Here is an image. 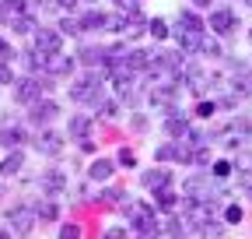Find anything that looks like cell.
I'll list each match as a JSON object with an SVG mask.
<instances>
[{
	"instance_id": "f35d334b",
	"label": "cell",
	"mask_w": 252,
	"mask_h": 239,
	"mask_svg": "<svg viewBox=\"0 0 252 239\" xmlns=\"http://www.w3.org/2000/svg\"><path fill=\"white\" fill-rule=\"evenodd\" d=\"M224 222H228V225H238V222H242V207H238V204H231L228 211H224Z\"/></svg>"
},
{
	"instance_id": "7dc6e473",
	"label": "cell",
	"mask_w": 252,
	"mask_h": 239,
	"mask_svg": "<svg viewBox=\"0 0 252 239\" xmlns=\"http://www.w3.org/2000/svg\"><path fill=\"white\" fill-rule=\"evenodd\" d=\"M193 4H196V7H210V0H193Z\"/></svg>"
},
{
	"instance_id": "7402d4cb",
	"label": "cell",
	"mask_w": 252,
	"mask_h": 239,
	"mask_svg": "<svg viewBox=\"0 0 252 239\" xmlns=\"http://www.w3.org/2000/svg\"><path fill=\"white\" fill-rule=\"evenodd\" d=\"M7 25L14 28V36H28V32H35V28H39V25H35V18H32L28 11H21V14H14V18H11Z\"/></svg>"
},
{
	"instance_id": "ba28073f",
	"label": "cell",
	"mask_w": 252,
	"mask_h": 239,
	"mask_svg": "<svg viewBox=\"0 0 252 239\" xmlns=\"http://www.w3.org/2000/svg\"><path fill=\"white\" fill-rule=\"evenodd\" d=\"M74 67H77L74 56H67V53H49L42 74H49V78H67V74H74Z\"/></svg>"
},
{
	"instance_id": "83f0119b",
	"label": "cell",
	"mask_w": 252,
	"mask_h": 239,
	"mask_svg": "<svg viewBox=\"0 0 252 239\" xmlns=\"http://www.w3.org/2000/svg\"><path fill=\"white\" fill-rule=\"evenodd\" d=\"M84 28H81V18H63L60 21V36H81Z\"/></svg>"
},
{
	"instance_id": "7a4b0ae2",
	"label": "cell",
	"mask_w": 252,
	"mask_h": 239,
	"mask_svg": "<svg viewBox=\"0 0 252 239\" xmlns=\"http://www.w3.org/2000/svg\"><path fill=\"white\" fill-rule=\"evenodd\" d=\"M42 88H49V78L42 81V74H28L14 81V102L18 106H32L35 99H42Z\"/></svg>"
},
{
	"instance_id": "4fadbf2b",
	"label": "cell",
	"mask_w": 252,
	"mask_h": 239,
	"mask_svg": "<svg viewBox=\"0 0 252 239\" xmlns=\"http://www.w3.org/2000/svg\"><path fill=\"white\" fill-rule=\"evenodd\" d=\"M203 36H207V32H186V28H179V25H175V42H179V49H182L186 56H189V53H200Z\"/></svg>"
},
{
	"instance_id": "f546056e",
	"label": "cell",
	"mask_w": 252,
	"mask_h": 239,
	"mask_svg": "<svg viewBox=\"0 0 252 239\" xmlns=\"http://www.w3.org/2000/svg\"><path fill=\"white\" fill-rule=\"evenodd\" d=\"M102 200L105 204H126L130 197H126V190H119V187H109V190H102Z\"/></svg>"
},
{
	"instance_id": "2e32d148",
	"label": "cell",
	"mask_w": 252,
	"mask_h": 239,
	"mask_svg": "<svg viewBox=\"0 0 252 239\" xmlns=\"http://www.w3.org/2000/svg\"><path fill=\"white\" fill-rule=\"evenodd\" d=\"M140 183H144V190H161V187H172V176H168V169H147L140 176Z\"/></svg>"
},
{
	"instance_id": "74e56055",
	"label": "cell",
	"mask_w": 252,
	"mask_h": 239,
	"mask_svg": "<svg viewBox=\"0 0 252 239\" xmlns=\"http://www.w3.org/2000/svg\"><path fill=\"white\" fill-rule=\"evenodd\" d=\"M231 134H238V137H249V134H252V123H249V120H235Z\"/></svg>"
},
{
	"instance_id": "4316f807",
	"label": "cell",
	"mask_w": 252,
	"mask_h": 239,
	"mask_svg": "<svg viewBox=\"0 0 252 239\" xmlns=\"http://www.w3.org/2000/svg\"><path fill=\"white\" fill-rule=\"evenodd\" d=\"M231 169L238 172V176H245V179H252V152H242L235 162H231Z\"/></svg>"
},
{
	"instance_id": "44dd1931",
	"label": "cell",
	"mask_w": 252,
	"mask_h": 239,
	"mask_svg": "<svg viewBox=\"0 0 252 239\" xmlns=\"http://www.w3.org/2000/svg\"><path fill=\"white\" fill-rule=\"evenodd\" d=\"M21 141H25V130L18 123H7L4 130H0V144H4L7 152H11V148H21Z\"/></svg>"
},
{
	"instance_id": "d590c367",
	"label": "cell",
	"mask_w": 252,
	"mask_h": 239,
	"mask_svg": "<svg viewBox=\"0 0 252 239\" xmlns=\"http://www.w3.org/2000/svg\"><path fill=\"white\" fill-rule=\"evenodd\" d=\"M228 172H231V162H214V165H210V176H214V179H224Z\"/></svg>"
},
{
	"instance_id": "836d02e7",
	"label": "cell",
	"mask_w": 252,
	"mask_h": 239,
	"mask_svg": "<svg viewBox=\"0 0 252 239\" xmlns=\"http://www.w3.org/2000/svg\"><path fill=\"white\" fill-rule=\"evenodd\" d=\"M200 53H207V56H220L224 49H220V42L217 39H210V36H203V46H200Z\"/></svg>"
},
{
	"instance_id": "30bf717a",
	"label": "cell",
	"mask_w": 252,
	"mask_h": 239,
	"mask_svg": "<svg viewBox=\"0 0 252 239\" xmlns=\"http://www.w3.org/2000/svg\"><path fill=\"white\" fill-rule=\"evenodd\" d=\"M231 92H235L238 99H249V95H252V67H249V64H235Z\"/></svg>"
},
{
	"instance_id": "7c38bea8",
	"label": "cell",
	"mask_w": 252,
	"mask_h": 239,
	"mask_svg": "<svg viewBox=\"0 0 252 239\" xmlns=\"http://www.w3.org/2000/svg\"><path fill=\"white\" fill-rule=\"evenodd\" d=\"M32 36H35V49L39 53H60V32H56V28H35V32H32Z\"/></svg>"
},
{
	"instance_id": "6da1fadb",
	"label": "cell",
	"mask_w": 252,
	"mask_h": 239,
	"mask_svg": "<svg viewBox=\"0 0 252 239\" xmlns=\"http://www.w3.org/2000/svg\"><path fill=\"white\" fill-rule=\"evenodd\" d=\"M126 218H130V229L137 236H158L161 232V222H158V211L151 204H137V200H126Z\"/></svg>"
},
{
	"instance_id": "9a60e30c",
	"label": "cell",
	"mask_w": 252,
	"mask_h": 239,
	"mask_svg": "<svg viewBox=\"0 0 252 239\" xmlns=\"http://www.w3.org/2000/svg\"><path fill=\"white\" fill-rule=\"evenodd\" d=\"M39 187H42V194H63L67 190V176H63L60 169H49V172H42V179H39Z\"/></svg>"
},
{
	"instance_id": "52a82bcc",
	"label": "cell",
	"mask_w": 252,
	"mask_h": 239,
	"mask_svg": "<svg viewBox=\"0 0 252 239\" xmlns=\"http://www.w3.org/2000/svg\"><path fill=\"white\" fill-rule=\"evenodd\" d=\"M56 113H60V106L53 99H35L28 106V116H32V123H35V127H49L56 120Z\"/></svg>"
},
{
	"instance_id": "f1b7e54d",
	"label": "cell",
	"mask_w": 252,
	"mask_h": 239,
	"mask_svg": "<svg viewBox=\"0 0 252 239\" xmlns=\"http://www.w3.org/2000/svg\"><path fill=\"white\" fill-rule=\"evenodd\" d=\"M154 200L161 204V207H175V200H179V197H175V190H172V187H161V190H154Z\"/></svg>"
},
{
	"instance_id": "7bdbcfd3",
	"label": "cell",
	"mask_w": 252,
	"mask_h": 239,
	"mask_svg": "<svg viewBox=\"0 0 252 239\" xmlns=\"http://www.w3.org/2000/svg\"><path fill=\"white\" fill-rule=\"evenodd\" d=\"M11 56H14V46L7 39H0V60H11Z\"/></svg>"
},
{
	"instance_id": "5bb4252c",
	"label": "cell",
	"mask_w": 252,
	"mask_h": 239,
	"mask_svg": "<svg viewBox=\"0 0 252 239\" xmlns=\"http://www.w3.org/2000/svg\"><path fill=\"white\" fill-rule=\"evenodd\" d=\"M165 134L168 137H186L189 134V120L182 116V109H168V116H165Z\"/></svg>"
},
{
	"instance_id": "f6af8a7d",
	"label": "cell",
	"mask_w": 252,
	"mask_h": 239,
	"mask_svg": "<svg viewBox=\"0 0 252 239\" xmlns=\"http://www.w3.org/2000/svg\"><path fill=\"white\" fill-rule=\"evenodd\" d=\"M32 4H39V7H53L56 0H32Z\"/></svg>"
},
{
	"instance_id": "c3c4849f",
	"label": "cell",
	"mask_w": 252,
	"mask_h": 239,
	"mask_svg": "<svg viewBox=\"0 0 252 239\" xmlns=\"http://www.w3.org/2000/svg\"><path fill=\"white\" fill-rule=\"evenodd\" d=\"M0 236H7V232H4V229H0Z\"/></svg>"
},
{
	"instance_id": "277c9868",
	"label": "cell",
	"mask_w": 252,
	"mask_h": 239,
	"mask_svg": "<svg viewBox=\"0 0 252 239\" xmlns=\"http://www.w3.org/2000/svg\"><path fill=\"white\" fill-rule=\"evenodd\" d=\"M35 222H39L35 207L18 204V207H11V211H7V232H11V236H28L32 229H35Z\"/></svg>"
},
{
	"instance_id": "3957f363",
	"label": "cell",
	"mask_w": 252,
	"mask_h": 239,
	"mask_svg": "<svg viewBox=\"0 0 252 239\" xmlns=\"http://www.w3.org/2000/svg\"><path fill=\"white\" fill-rule=\"evenodd\" d=\"M70 99L81 102V106H84V102H98V99H102V78H98V71L77 78V81L70 84Z\"/></svg>"
},
{
	"instance_id": "ee69618b",
	"label": "cell",
	"mask_w": 252,
	"mask_h": 239,
	"mask_svg": "<svg viewBox=\"0 0 252 239\" xmlns=\"http://www.w3.org/2000/svg\"><path fill=\"white\" fill-rule=\"evenodd\" d=\"M105 236H109V239H123V236H126V229H119V225H116V229H109Z\"/></svg>"
},
{
	"instance_id": "ab89813d",
	"label": "cell",
	"mask_w": 252,
	"mask_h": 239,
	"mask_svg": "<svg viewBox=\"0 0 252 239\" xmlns=\"http://www.w3.org/2000/svg\"><path fill=\"white\" fill-rule=\"evenodd\" d=\"M0 84H14V71L7 67V60H0Z\"/></svg>"
},
{
	"instance_id": "484cf974",
	"label": "cell",
	"mask_w": 252,
	"mask_h": 239,
	"mask_svg": "<svg viewBox=\"0 0 252 239\" xmlns=\"http://www.w3.org/2000/svg\"><path fill=\"white\" fill-rule=\"evenodd\" d=\"M35 215H39V222H56L60 218V207L53 200H39L35 204Z\"/></svg>"
},
{
	"instance_id": "cb8c5ba5",
	"label": "cell",
	"mask_w": 252,
	"mask_h": 239,
	"mask_svg": "<svg viewBox=\"0 0 252 239\" xmlns=\"http://www.w3.org/2000/svg\"><path fill=\"white\" fill-rule=\"evenodd\" d=\"M21 64H25L32 74H39V71H46V53H39V49H32V53H21Z\"/></svg>"
},
{
	"instance_id": "d6986e66",
	"label": "cell",
	"mask_w": 252,
	"mask_h": 239,
	"mask_svg": "<svg viewBox=\"0 0 252 239\" xmlns=\"http://www.w3.org/2000/svg\"><path fill=\"white\" fill-rule=\"evenodd\" d=\"M21 165H25V155L18 152V148H11V152L4 155V162H0V176H14V172H21Z\"/></svg>"
},
{
	"instance_id": "4dcf8cb0",
	"label": "cell",
	"mask_w": 252,
	"mask_h": 239,
	"mask_svg": "<svg viewBox=\"0 0 252 239\" xmlns=\"http://www.w3.org/2000/svg\"><path fill=\"white\" fill-rule=\"evenodd\" d=\"M161 232H165V236H182V232H186V222H182V218H165V222H161Z\"/></svg>"
},
{
	"instance_id": "1f68e13d",
	"label": "cell",
	"mask_w": 252,
	"mask_h": 239,
	"mask_svg": "<svg viewBox=\"0 0 252 239\" xmlns=\"http://www.w3.org/2000/svg\"><path fill=\"white\" fill-rule=\"evenodd\" d=\"M147 32H151L154 39H168V25H165L161 18H154V21H147Z\"/></svg>"
},
{
	"instance_id": "8992f818",
	"label": "cell",
	"mask_w": 252,
	"mask_h": 239,
	"mask_svg": "<svg viewBox=\"0 0 252 239\" xmlns=\"http://www.w3.org/2000/svg\"><path fill=\"white\" fill-rule=\"evenodd\" d=\"M175 92H179L175 81H158L151 92H147V102H151V106H161V109L168 113V109L175 106Z\"/></svg>"
},
{
	"instance_id": "603a6c76",
	"label": "cell",
	"mask_w": 252,
	"mask_h": 239,
	"mask_svg": "<svg viewBox=\"0 0 252 239\" xmlns=\"http://www.w3.org/2000/svg\"><path fill=\"white\" fill-rule=\"evenodd\" d=\"M179 28H186V32H207V25L196 11H182L179 14Z\"/></svg>"
},
{
	"instance_id": "d6a6232c",
	"label": "cell",
	"mask_w": 252,
	"mask_h": 239,
	"mask_svg": "<svg viewBox=\"0 0 252 239\" xmlns=\"http://www.w3.org/2000/svg\"><path fill=\"white\" fill-rule=\"evenodd\" d=\"M116 165H123V169H133V165H137V155L130 152V148H119V155H116Z\"/></svg>"
},
{
	"instance_id": "8d00e7d4",
	"label": "cell",
	"mask_w": 252,
	"mask_h": 239,
	"mask_svg": "<svg viewBox=\"0 0 252 239\" xmlns=\"http://www.w3.org/2000/svg\"><path fill=\"white\" fill-rule=\"evenodd\" d=\"M60 239H81V225H74V222H67L60 229Z\"/></svg>"
},
{
	"instance_id": "ffe728a7",
	"label": "cell",
	"mask_w": 252,
	"mask_h": 239,
	"mask_svg": "<svg viewBox=\"0 0 252 239\" xmlns=\"http://www.w3.org/2000/svg\"><path fill=\"white\" fill-rule=\"evenodd\" d=\"M67 134H70L74 141H84V137L91 134V120H88V116H81V113H77V116H70V123H67Z\"/></svg>"
},
{
	"instance_id": "60d3db41",
	"label": "cell",
	"mask_w": 252,
	"mask_h": 239,
	"mask_svg": "<svg viewBox=\"0 0 252 239\" xmlns=\"http://www.w3.org/2000/svg\"><path fill=\"white\" fill-rule=\"evenodd\" d=\"M214 109H217V102H207V99H203V102L196 106V116H214Z\"/></svg>"
},
{
	"instance_id": "9c48e42d",
	"label": "cell",
	"mask_w": 252,
	"mask_h": 239,
	"mask_svg": "<svg viewBox=\"0 0 252 239\" xmlns=\"http://www.w3.org/2000/svg\"><path fill=\"white\" fill-rule=\"evenodd\" d=\"M35 152L39 155H60L63 152V134L42 127V134H35Z\"/></svg>"
},
{
	"instance_id": "8fae6325",
	"label": "cell",
	"mask_w": 252,
	"mask_h": 239,
	"mask_svg": "<svg viewBox=\"0 0 252 239\" xmlns=\"http://www.w3.org/2000/svg\"><path fill=\"white\" fill-rule=\"evenodd\" d=\"M235 25H238L235 11H228V7H217V11H210V28H214L217 36H228V32H235Z\"/></svg>"
},
{
	"instance_id": "d4e9b609",
	"label": "cell",
	"mask_w": 252,
	"mask_h": 239,
	"mask_svg": "<svg viewBox=\"0 0 252 239\" xmlns=\"http://www.w3.org/2000/svg\"><path fill=\"white\" fill-rule=\"evenodd\" d=\"M77 60H81V64H88V67H94V64H102V60H105V49H98V46H84V49L77 53Z\"/></svg>"
},
{
	"instance_id": "ac0fdd59",
	"label": "cell",
	"mask_w": 252,
	"mask_h": 239,
	"mask_svg": "<svg viewBox=\"0 0 252 239\" xmlns=\"http://www.w3.org/2000/svg\"><path fill=\"white\" fill-rule=\"evenodd\" d=\"M112 169H116V162H109V159H94V162L88 165V179H94V183H105V179L112 176Z\"/></svg>"
},
{
	"instance_id": "e0dca14e",
	"label": "cell",
	"mask_w": 252,
	"mask_h": 239,
	"mask_svg": "<svg viewBox=\"0 0 252 239\" xmlns=\"http://www.w3.org/2000/svg\"><path fill=\"white\" fill-rule=\"evenodd\" d=\"M81 28H84V32H102V28H109V14H102V11H84V14H81Z\"/></svg>"
},
{
	"instance_id": "bcb514c9",
	"label": "cell",
	"mask_w": 252,
	"mask_h": 239,
	"mask_svg": "<svg viewBox=\"0 0 252 239\" xmlns=\"http://www.w3.org/2000/svg\"><path fill=\"white\" fill-rule=\"evenodd\" d=\"M77 0H56V7H74Z\"/></svg>"
},
{
	"instance_id": "b9f144b4",
	"label": "cell",
	"mask_w": 252,
	"mask_h": 239,
	"mask_svg": "<svg viewBox=\"0 0 252 239\" xmlns=\"http://www.w3.org/2000/svg\"><path fill=\"white\" fill-rule=\"evenodd\" d=\"M119 11H140V0H116Z\"/></svg>"
},
{
	"instance_id": "5b68a950",
	"label": "cell",
	"mask_w": 252,
	"mask_h": 239,
	"mask_svg": "<svg viewBox=\"0 0 252 239\" xmlns=\"http://www.w3.org/2000/svg\"><path fill=\"white\" fill-rule=\"evenodd\" d=\"M217 187L210 183V176H193V179H186V187H182V197L186 200H214Z\"/></svg>"
},
{
	"instance_id": "e575fe53",
	"label": "cell",
	"mask_w": 252,
	"mask_h": 239,
	"mask_svg": "<svg viewBox=\"0 0 252 239\" xmlns=\"http://www.w3.org/2000/svg\"><path fill=\"white\" fill-rule=\"evenodd\" d=\"M116 106H119V102H112V99H98V113H102L105 120H112V116H116Z\"/></svg>"
}]
</instances>
